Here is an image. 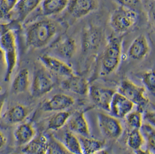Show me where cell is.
Here are the masks:
<instances>
[{
    "label": "cell",
    "mask_w": 155,
    "mask_h": 154,
    "mask_svg": "<svg viewBox=\"0 0 155 154\" xmlns=\"http://www.w3.org/2000/svg\"><path fill=\"white\" fill-rule=\"evenodd\" d=\"M57 32L56 24L50 19L33 22L26 28V44L32 49H41L49 44Z\"/></svg>",
    "instance_id": "1"
},
{
    "label": "cell",
    "mask_w": 155,
    "mask_h": 154,
    "mask_svg": "<svg viewBox=\"0 0 155 154\" xmlns=\"http://www.w3.org/2000/svg\"><path fill=\"white\" fill-rule=\"evenodd\" d=\"M122 52V39L111 37L106 44L101 63V74L107 75L116 70L121 62Z\"/></svg>",
    "instance_id": "2"
},
{
    "label": "cell",
    "mask_w": 155,
    "mask_h": 154,
    "mask_svg": "<svg viewBox=\"0 0 155 154\" xmlns=\"http://www.w3.org/2000/svg\"><path fill=\"white\" fill-rule=\"evenodd\" d=\"M0 48L3 51L6 64L4 81L8 82L16 67L18 60L16 38L14 31H9L0 36Z\"/></svg>",
    "instance_id": "3"
},
{
    "label": "cell",
    "mask_w": 155,
    "mask_h": 154,
    "mask_svg": "<svg viewBox=\"0 0 155 154\" xmlns=\"http://www.w3.org/2000/svg\"><path fill=\"white\" fill-rule=\"evenodd\" d=\"M138 19V14L133 9L120 6L111 14L110 24L115 32L124 33L134 26Z\"/></svg>",
    "instance_id": "4"
},
{
    "label": "cell",
    "mask_w": 155,
    "mask_h": 154,
    "mask_svg": "<svg viewBox=\"0 0 155 154\" xmlns=\"http://www.w3.org/2000/svg\"><path fill=\"white\" fill-rule=\"evenodd\" d=\"M54 87V83L47 70L44 67L36 69L30 84L31 96L34 98L41 97L49 93Z\"/></svg>",
    "instance_id": "5"
},
{
    "label": "cell",
    "mask_w": 155,
    "mask_h": 154,
    "mask_svg": "<svg viewBox=\"0 0 155 154\" xmlns=\"http://www.w3.org/2000/svg\"><path fill=\"white\" fill-rule=\"evenodd\" d=\"M117 92L130 100L134 105H138L139 108H142L149 102V99L145 95V88L135 84L129 79L121 81Z\"/></svg>",
    "instance_id": "6"
},
{
    "label": "cell",
    "mask_w": 155,
    "mask_h": 154,
    "mask_svg": "<svg viewBox=\"0 0 155 154\" xmlns=\"http://www.w3.org/2000/svg\"><path fill=\"white\" fill-rule=\"evenodd\" d=\"M97 119L99 129L104 136L110 139H117L123 133L119 119L112 115L99 112Z\"/></svg>",
    "instance_id": "7"
},
{
    "label": "cell",
    "mask_w": 155,
    "mask_h": 154,
    "mask_svg": "<svg viewBox=\"0 0 155 154\" xmlns=\"http://www.w3.org/2000/svg\"><path fill=\"white\" fill-rule=\"evenodd\" d=\"M115 92L112 89L94 85L90 86L88 95L97 107L109 112L110 104Z\"/></svg>",
    "instance_id": "8"
},
{
    "label": "cell",
    "mask_w": 155,
    "mask_h": 154,
    "mask_svg": "<svg viewBox=\"0 0 155 154\" xmlns=\"http://www.w3.org/2000/svg\"><path fill=\"white\" fill-rule=\"evenodd\" d=\"M39 60L46 70L57 75L68 78L74 74L71 66L55 57L42 55L39 57Z\"/></svg>",
    "instance_id": "9"
},
{
    "label": "cell",
    "mask_w": 155,
    "mask_h": 154,
    "mask_svg": "<svg viewBox=\"0 0 155 154\" xmlns=\"http://www.w3.org/2000/svg\"><path fill=\"white\" fill-rule=\"evenodd\" d=\"M98 7V0H69L67 9L71 16L80 19L91 14Z\"/></svg>",
    "instance_id": "10"
},
{
    "label": "cell",
    "mask_w": 155,
    "mask_h": 154,
    "mask_svg": "<svg viewBox=\"0 0 155 154\" xmlns=\"http://www.w3.org/2000/svg\"><path fill=\"white\" fill-rule=\"evenodd\" d=\"M134 104L128 98L116 91L110 104L109 112L117 118H124L133 111Z\"/></svg>",
    "instance_id": "11"
},
{
    "label": "cell",
    "mask_w": 155,
    "mask_h": 154,
    "mask_svg": "<svg viewBox=\"0 0 155 154\" xmlns=\"http://www.w3.org/2000/svg\"><path fill=\"white\" fill-rule=\"evenodd\" d=\"M75 100L69 95L58 93L44 102L41 108L44 111H61L74 104Z\"/></svg>",
    "instance_id": "12"
},
{
    "label": "cell",
    "mask_w": 155,
    "mask_h": 154,
    "mask_svg": "<svg viewBox=\"0 0 155 154\" xmlns=\"http://www.w3.org/2000/svg\"><path fill=\"white\" fill-rule=\"evenodd\" d=\"M62 87L73 93L85 96L88 95L90 85L85 78L73 74L62 82Z\"/></svg>",
    "instance_id": "13"
},
{
    "label": "cell",
    "mask_w": 155,
    "mask_h": 154,
    "mask_svg": "<svg viewBox=\"0 0 155 154\" xmlns=\"http://www.w3.org/2000/svg\"><path fill=\"white\" fill-rule=\"evenodd\" d=\"M150 47L145 35L140 34L131 43L128 50V56L134 60H141L148 55Z\"/></svg>",
    "instance_id": "14"
},
{
    "label": "cell",
    "mask_w": 155,
    "mask_h": 154,
    "mask_svg": "<svg viewBox=\"0 0 155 154\" xmlns=\"http://www.w3.org/2000/svg\"><path fill=\"white\" fill-rule=\"evenodd\" d=\"M67 124L72 133L85 137L90 136V127L83 111L76 112L72 115L71 114Z\"/></svg>",
    "instance_id": "15"
},
{
    "label": "cell",
    "mask_w": 155,
    "mask_h": 154,
    "mask_svg": "<svg viewBox=\"0 0 155 154\" xmlns=\"http://www.w3.org/2000/svg\"><path fill=\"white\" fill-rule=\"evenodd\" d=\"M35 128L30 123H22L15 130L14 137L21 146H26L35 137Z\"/></svg>",
    "instance_id": "16"
},
{
    "label": "cell",
    "mask_w": 155,
    "mask_h": 154,
    "mask_svg": "<svg viewBox=\"0 0 155 154\" xmlns=\"http://www.w3.org/2000/svg\"><path fill=\"white\" fill-rule=\"evenodd\" d=\"M30 84L29 71L26 68L22 69L15 77L11 85V91L16 95L24 93L28 90Z\"/></svg>",
    "instance_id": "17"
},
{
    "label": "cell",
    "mask_w": 155,
    "mask_h": 154,
    "mask_svg": "<svg viewBox=\"0 0 155 154\" xmlns=\"http://www.w3.org/2000/svg\"><path fill=\"white\" fill-rule=\"evenodd\" d=\"M42 0H19L15 11L17 15V21H25L29 14L32 13Z\"/></svg>",
    "instance_id": "18"
},
{
    "label": "cell",
    "mask_w": 155,
    "mask_h": 154,
    "mask_svg": "<svg viewBox=\"0 0 155 154\" xmlns=\"http://www.w3.org/2000/svg\"><path fill=\"white\" fill-rule=\"evenodd\" d=\"M48 139L44 135L35 137L23 148L25 154H46Z\"/></svg>",
    "instance_id": "19"
},
{
    "label": "cell",
    "mask_w": 155,
    "mask_h": 154,
    "mask_svg": "<svg viewBox=\"0 0 155 154\" xmlns=\"http://www.w3.org/2000/svg\"><path fill=\"white\" fill-rule=\"evenodd\" d=\"M29 114L28 108L22 104H16L12 107L5 114V118L10 124L21 123L27 118Z\"/></svg>",
    "instance_id": "20"
},
{
    "label": "cell",
    "mask_w": 155,
    "mask_h": 154,
    "mask_svg": "<svg viewBox=\"0 0 155 154\" xmlns=\"http://www.w3.org/2000/svg\"><path fill=\"white\" fill-rule=\"evenodd\" d=\"M69 0H43L41 4L42 14L45 16L58 14L67 8Z\"/></svg>",
    "instance_id": "21"
},
{
    "label": "cell",
    "mask_w": 155,
    "mask_h": 154,
    "mask_svg": "<svg viewBox=\"0 0 155 154\" xmlns=\"http://www.w3.org/2000/svg\"><path fill=\"white\" fill-rule=\"evenodd\" d=\"M78 137L81 144L83 154H92L104 148L105 146V142L104 141L82 136Z\"/></svg>",
    "instance_id": "22"
},
{
    "label": "cell",
    "mask_w": 155,
    "mask_h": 154,
    "mask_svg": "<svg viewBox=\"0 0 155 154\" xmlns=\"http://www.w3.org/2000/svg\"><path fill=\"white\" fill-rule=\"evenodd\" d=\"M71 113L66 111H58L49 119L48 129L51 130H58L63 127L68 122Z\"/></svg>",
    "instance_id": "23"
},
{
    "label": "cell",
    "mask_w": 155,
    "mask_h": 154,
    "mask_svg": "<svg viewBox=\"0 0 155 154\" xmlns=\"http://www.w3.org/2000/svg\"><path fill=\"white\" fill-rule=\"evenodd\" d=\"M57 50L60 56L65 58H71L77 52V44L73 38H68L57 46Z\"/></svg>",
    "instance_id": "24"
},
{
    "label": "cell",
    "mask_w": 155,
    "mask_h": 154,
    "mask_svg": "<svg viewBox=\"0 0 155 154\" xmlns=\"http://www.w3.org/2000/svg\"><path fill=\"white\" fill-rule=\"evenodd\" d=\"M64 144L71 154H83L78 138L71 132L65 133Z\"/></svg>",
    "instance_id": "25"
},
{
    "label": "cell",
    "mask_w": 155,
    "mask_h": 154,
    "mask_svg": "<svg viewBox=\"0 0 155 154\" xmlns=\"http://www.w3.org/2000/svg\"><path fill=\"white\" fill-rule=\"evenodd\" d=\"M145 143H147V149L155 152V127L149 124H142L140 129Z\"/></svg>",
    "instance_id": "26"
},
{
    "label": "cell",
    "mask_w": 155,
    "mask_h": 154,
    "mask_svg": "<svg viewBox=\"0 0 155 154\" xmlns=\"http://www.w3.org/2000/svg\"><path fill=\"white\" fill-rule=\"evenodd\" d=\"M127 145L134 151L141 148L145 144V140L140 129L131 130L127 137Z\"/></svg>",
    "instance_id": "27"
},
{
    "label": "cell",
    "mask_w": 155,
    "mask_h": 154,
    "mask_svg": "<svg viewBox=\"0 0 155 154\" xmlns=\"http://www.w3.org/2000/svg\"><path fill=\"white\" fill-rule=\"evenodd\" d=\"M142 111L141 108H138L137 110L132 111L128 114L125 117L127 125L133 129H140L142 125Z\"/></svg>",
    "instance_id": "28"
},
{
    "label": "cell",
    "mask_w": 155,
    "mask_h": 154,
    "mask_svg": "<svg viewBox=\"0 0 155 154\" xmlns=\"http://www.w3.org/2000/svg\"><path fill=\"white\" fill-rule=\"evenodd\" d=\"M46 154H71L64 143L52 137L48 140Z\"/></svg>",
    "instance_id": "29"
},
{
    "label": "cell",
    "mask_w": 155,
    "mask_h": 154,
    "mask_svg": "<svg viewBox=\"0 0 155 154\" xmlns=\"http://www.w3.org/2000/svg\"><path fill=\"white\" fill-rule=\"evenodd\" d=\"M142 82L148 91L153 95L155 92V75L153 70H148L142 75Z\"/></svg>",
    "instance_id": "30"
},
{
    "label": "cell",
    "mask_w": 155,
    "mask_h": 154,
    "mask_svg": "<svg viewBox=\"0 0 155 154\" xmlns=\"http://www.w3.org/2000/svg\"><path fill=\"white\" fill-rule=\"evenodd\" d=\"M98 31L97 30H91V33L88 32L85 34L84 42V47L87 48H95L96 47H98L100 42V34H99Z\"/></svg>",
    "instance_id": "31"
},
{
    "label": "cell",
    "mask_w": 155,
    "mask_h": 154,
    "mask_svg": "<svg viewBox=\"0 0 155 154\" xmlns=\"http://www.w3.org/2000/svg\"><path fill=\"white\" fill-rule=\"evenodd\" d=\"M19 0H4V9L6 16L13 11Z\"/></svg>",
    "instance_id": "32"
},
{
    "label": "cell",
    "mask_w": 155,
    "mask_h": 154,
    "mask_svg": "<svg viewBox=\"0 0 155 154\" xmlns=\"http://www.w3.org/2000/svg\"><path fill=\"white\" fill-rule=\"evenodd\" d=\"M143 119L145 120L147 124L155 127V114L154 111H146L142 115Z\"/></svg>",
    "instance_id": "33"
},
{
    "label": "cell",
    "mask_w": 155,
    "mask_h": 154,
    "mask_svg": "<svg viewBox=\"0 0 155 154\" xmlns=\"http://www.w3.org/2000/svg\"><path fill=\"white\" fill-rule=\"evenodd\" d=\"M121 6L133 9L136 7L140 2V0H116Z\"/></svg>",
    "instance_id": "34"
},
{
    "label": "cell",
    "mask_w": 155,
    "mask_h": 154,
    "mask_svg": "<svg viewBox=\"0 0 155 154\" xmlns=\"http://www.w3.org/2000/svg\"><path fill=\"white\" fill-rule=\"evenodd\" d=\"M7 98V92L0 94V120L2 118V110H3V107Z\"/></svg>",
    "instance_id": "35"
},
{
    "label": "cell",
    "mask_w": 155,
    "mask_h": 154,
    "mask_svg": "<svg viewBox=\"0 0 155 154\" xmlns=\"http://www.w3.org/2000/svg\"><path fill=\"white\" fill-rule=\"evenodd\" d=\"M5 17L7 16L4 9V0H0V19Z\"/></svg>",
    "instance_id": "36"
},
{
    "label": "cell",
    "mask_w": 155,
    "mask_h": 154,
    "mask_svg": "<svg viewBox=\"0 0 155 154\" xmlns=\"http://www.w3.org/2000/svg\"><path fill=\"white\" fill-rule=\"evenodd\" d=\"M7 143V138L4 134L0 131V149L4 147Z\"/></svg>",
    "instance_id": "37"
},
{
    "label": "cell",
    "mask_w": 155,
    "mask_h": 154,
    "mask_svg": "<svg viewBox=\"0 0 155 154\" xmlns=\"http://www.w3.org/2000/svg\"><path fill=\"white\" fill-rule=\"evenodd\" d=\"M135 154H155V152L149 150L148 149H143L142 148H140L135 151Z\"/></svg>",
    "instance_id": "38"
},
{
    "label": "cell",
    "mask_w": 155,
    "mask_h": 154,
    "mask_svg": "<svg viewBox=\"0 0 155 154\" xmlns=\"http://www.w3.org/2000/svg\"><path fill=\"white\" fill-rule=\"evenodd\" d=\"M92 154H109V152L106 151V149H105L104 148H102L101 149H99L98 151H97V152L93 153Z\"/></svg>",
    "instance_id": "39"
},
{
    "label": "cell",
    "mask_w": 155,
    "mask_h": 154,
    "mask_svg": "<svg viewBox=\"0 0 155 154\" xmlns=\"http://www.w3.org/2000/svg\"><path fill=\"white\" fill-rule=\"evenodd\" d=\"M2 91V87L0 86V94H1V93Z\"/></svg>",
    "instance_id": "40"
},
{
    "label": "cell",
    "mask_w": 155,
    "mask_h": 154,
    "mask_svg": "<svg viewBox=\"0 0 155 154\" xmlns=\"http://www.w3.org/2000/svg\"><path fill=\"white\" fill-rule=\"evenodd\" d=\"M153 1H154V0H153Z\"/></svg>",
    "instance_id": "41"
}]
</instances>
